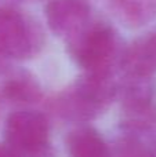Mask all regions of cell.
Segmentation results:
<instances>
[{
	"label": "cell",
	"mask_w": 156,
	"mask_h": 157,
	"mask_svg": "<svg viewBox=\"0 0 156 157\" xmlns=\"http://www.w3.org/2000/svg\"><path fill=\"white\" fill-rule=\"evenodd\" d=\"M113 73H83L51 101V109L64 120L88 123L101 116L118 95Z\"/></svg>",
	"instance_id": "obj_1"
},
{
	"label": "cell",
	"mask_w": 156,
	"mask_h": 157,
	"mask_svg": "<svg viewBox=\"0 0 156 157\" xmlns=\"http://www.w3.org/2000/svg\"><path fill=\"white\" fill-rule=\"evenodd\" d=\"M72 59L84 73H113L118 58H120L119 37L111 25L102 21H93L72 40L66 41Z\"/></svg>",
	"instance_id": "obj_2"
},
{
	"label": "cell",
	"mask_w": 156,
	"mask_h": 157,
	"mask_svg": "<svg viewBox=\"0 0 156 157\" xmlns=\"http://www.w3.org/2000/svg\"><path fill=\"white\" fill-rule=\"evenodd\" d=\"M44 32L37 21L10 4L0 6V55L7 61L30 59L44 46Z\"/></svg>",
	"instance_id": "obj_3"
},
{
	"label": "cell",
	"mask_w": 156,
	"mask_h": 157,
	"mask_svg": "<svg viewBox=\"0 0 156 157\" xmlns=\"http://www.w3.org/2000/svg\"><path fill=\"white\" fill-rule=\"evenodd\" d=\"M4 139L19 157H54L49 121L40 112H13L4 125Z\"/></svg>",
	"instance_id": "obj_4"
},
{
	"label": "cell",
	"mask_w": 156,
	"mask_h": 157,
	"mask_svg": "<svg viewBox=\"0 0 156 157\" xmlns=\"http://www.w3.org/2000/svg\"><path fill=\"white\" fill-rule=\"evenodd\" d=\"M118 91L122 97L123 127L140 136L156 127V84L154 77L124 75Z\"/></svg>",
	"instance_id": "obj_5"
},
{
	"label": "cell",
	"mask_w": 156,
	"mask_h": 157,
	"mask_svg": "<svg viewBox=\"0 0 156 157\" xmlns=\"http://www.w3.org/2000/svg\"><path fill=\"white\" fill-rule=\"evenodd\" d=\"M50 30L62 40L76 37L91 21V10L83 0H50L44 7Z\"/></svg>",
	"instance_id": "obj_6"
},
{
	"label": "cell",
	"mask_w": 156,
	"mask_h": 157,
	"mask_svg": "<svg viewBox=\"0 0 156 157\" xmlns=\"http://www.w3.org/2000/svg\"><path fill=\"white\" fill-rule=\"evenodd\" d=\"M124 75L152 77L156 73V32L137 37L120 57Z\"/></svg>",
	"instance_id": "obj_7"
},
{
	"label": "cell",
	"mask_w": 156,
	"mask_h": 157,
	"mask_svg": "<svg viewBox=\"0 0 156 157\" xmlns=\"http://www.w3.org/2000/svg\"><path fill=\"white\" fill-rule=\"evenodd\" d=\"M3 99H8L10 102L21 103V105H33L41 101L43 88L39 80L28 71L13 72L0 90Z\"/></svg>",
	"instance_id": "obj_8"
},
{
	"label": "cell",
	"mask_w": 156,
	"mask_h": 157,
	"mask_svg": "<svg viewBox=\"0 0 156 157\" xmlns=\"http://www.w3.org/2000/svg\"><path fill=\"white\" fill-rule=\"evenodd\" d=\"M111 13L123 26L138 29L156 18V0H108Z\"/></svg>",
	"instance_id": "obj_9"
},
{
	"label": "cell",
	"mask_w": 156,
	"mask_h": 157,
	"mask_svg": "<svg viewBox=\"0 0 156 157\" xmlns=\"http://www.w3.org/2000/svg\"><path fill=\"white\" fill-rule=\"evenodd\" d=\"M71 157H112L101 134L91 127H77L65 138Z\"/></svg>",
	"instance_id": "obj_10"
},
{
	"label": "cell",
	"mask_w": 156,
	"mask_h": 157,
	"mask_svg": "<svg viewBox=\"0 0 156 157\" xmlns=\"http://www.w3.org/2000/svg\"><path fill=\"white\" fill-rule=\"evenodd\" d=\"M118 157H156L152 149L134 134L124 135L118 144Z\"/></svg>",
	"instance_id": "obj_11"
},
{
	"label": "cell",
	"mask_w": 156,
	"mask_h": 157,
	"mask_svg": "<svg viewBox=\"0 0 156 157\" xmlns=\"http://www.w3.org/2000/svg\"><path fill=\"white\" fill-rule=\"evenodd\" d=\"M0 157H19L8 145L0 144Z\"/></svg>",
	"instance_id": "obj_12"
},
{
	"label": "cell",
	"mask_w": 156,
	"mask_h": 157,
	"mask_svg": "<svg viewBox=\"0 0 156 157\" xmlns=\"http://www.w3.org/2000/svg\"><path fill=\"white\" fill-rule=\"evenodd\" d=\"M148 135H149V138H151V149H152V152L155 153V156H156V127L154 128V130L151 131V132H148Z\"/></svg>",
	"instance_id": "obj_13"
},
{
	"label": "cell",
	"mask_w": 156,
	"mask_h": 157,
	"mask_svg": "<svg viewBox=\"0 0 156 157\" xmlns=\"http://www.w3.org/2000/svg\"><path fill=\"white\" fill-rule=\"evenodd\" d=\"M8 66H10V61H7L6 58H3L2 55H0V75L4 73V72H7Z\"/></svg>",
	"instance_id": "obj_14"
},
{
	"label": "cell",
	"mask_w": 156,
	"mask_h": 157,
	"mask_svg": "<svg viewBox=\"0 0 156 157\" xmlns=\"http://www.w3.org/2000/svg\"><path fill=\"white\" fill-rule=\"evenodd\" d=\"M2 110H3V97L0 94V117H2Z\"/></svg>",
	"instance_id": "obj_15"
},
{
	"label": "cell",
	"mask_w": 156,
	"mask_h": 157,
	"mask_svg": "<svg viewBox=\"0 0 156 157\" xmlns=\"http://www.w3.org/2000/svg\"><path fill=\"white\" fill-rule=\"evenodd\" d=\"M19 2H32V0H19Z\"/></svg>",
	"instance_id": "obj_16"
}]
</instances>
